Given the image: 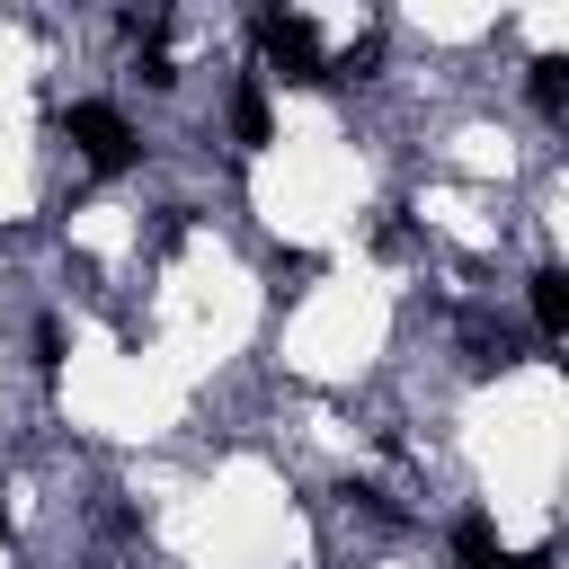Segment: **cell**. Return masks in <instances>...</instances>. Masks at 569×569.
<instances>
[{
	"label": "cell",
	"mask_w": 569,
	"mask_h": 569,
	"mask_svg": "<svg viewBox=\"0 0 569 569\" xmlns=\"http://www.w3.org/2000/svg\"><path fill=\"white\" fill-rule=\"evenodd\" d=\"M258 44H267V62H276V80H329V53H320V36L276 0L267 18H258Z\"/></svg>",
	"instance_id": "6da1fadb"
},
{
	"label": "cell",
	"mask_w": 569,
	"mask_h": 569,
	"mask_svg": "<svg viewBox=\"0 0 569 569\" xmlns=\"http://www.w3.org/2000/svg\"><path fill=\"white\" fill-rule=\"evenodd\" d=\"M62 142H71L89 169H124V160L142 151V142H133V124H124L116 107H71V116H62Z\"/></svg>",
	"instance_id": "7a4b0ae2"
},
{
	"label": "cell",
	"mask_w": 569,
	"mask_h": 569,
	"mask_svg": "<svg viewBox=\"0 0 569 569\" xmlns=\"http://www.w3.org/2000/svg\"><path fill=\"white\" fill-rule=\"evenodd\" d=\"M533 329H542V338H560V329H569V276H560V267H542V276H533Z\"/></svg>",
	"instance_id": "3957f363"
},
{
	"label": "cell",
	"mask_w": 569,
	"mask_h": 569,
	"mask_svg": "<svg viewBox=\"0 0 569 569\" xmlns=\"http://www.w3.org/2000/svg\"><path fill=\"white\" fill-rule=\"evenodd\" d=\"M533 107H542V116L569 107V62H560V53H533Z\"/></svg>",
	"instance_id": "277c9868"
},
{
	"label": "cell",
	"mask_w": 569,
	"mask_h": 569,
	"mask_svg": "<svg viewBox=\"0 0 569 569\" xmlns=\"http://www.w3.org/2000/svg\"><path fill=\"white\" fill-rule=\"evenodd\" d=\"M453 551H462V569H498V533H489V516H462V525H453Z\"/></svg>",
	"instance_id": "5b68a950"
},
{
	"label": "cell",
	"mask_w": 569,
	"mask_h": 569,
	"mask_svg": "<svg viewBox=\"0 0 569 569\" xmlns=\"http://www.w3.org/2000/svg\"><path fill=\"white\" fill-rule=\"evenodd\" d=\"M231 133H240L249 151L267 142V98H258V89H240V98H231Z\"/></svg>",
	"instance_id": "8992f818"
}]
</instances>
